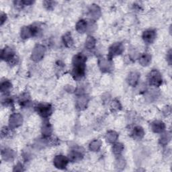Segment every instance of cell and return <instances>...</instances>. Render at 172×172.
Masks as SVG:
<instances>
[{
	"label": "cell",
	"mask_w": 172,
	"mask_h": 172,
	"mask_svg": "<svg viewBox=\"0 0 172 172\" xmlns=\"http://www.w3.org/2000/svg\"><path fill=\"white\" fill-rule=\"evenodd\" d=\"M150 61H151V57L148 54H144L140 57L139 63L141 64V65L147 66L150 63Z\"/></svg>",
	"instance_id": "17"
},
{
	"label": "cell",
	"mask_w": 172,
	"mask_h": 172,
	"mask_svg": "<svg viewBox=\"0 0 172 172\" xmlns=\"http://www.w3.org/2000/svg\"><path fill=\"white\" fill-rule=\"evenodd\" d=\"M42 133L45 137H48L49 135H51L52 133V128L51 124H49L48 122H45V123L43 124Z\"/></svg>",
	"instance_id": "19"
},
{
	"label": "cell",
	"mask_w": 172,
	"mask_h": 172,
	"mask_svg": "<svg viewBox=\"0 0 172 172\" xmlns=\"http://www.w3.org/2000/svg\"><path fill=\"white\" fill-rule=\"evenodd\" d=\"M6 20V15L4 14H2V16H1V22H2V24Z\"/></svg>",
	"instance_id": "31"
},
{
	"label": "cell",
	"mask_w": 172,
	"mask_h": 172,
	"mask_svg": "<svg viewBox=\"0 0 172 172\" xmlns=\"http://www.w3.org/2000/svg\"><path fill=\"white\" fill-rule=\"evenodd\" d=\"M45 48L42 45H36L34 48L32 53V59L35 61H38L42 59L44 56Z\"/></svg>",
	"instance_id": "5"
},
{
	"label": "cell",
	"mask_w": 172,
	"mask_h": 172,
	"mask_svg": "<svg viewBox=\"0 0 172 172\" xmlns=\"http://www.w3.org/2000/svg\"><path fill=\"white\" fill-rule=\"evenodd\" d=\"M170 136H169L168 134H164L163 136L161 137V139H160V142L163 145H165L168 143V141H170Z\"/></svg>",
	"instance_id": "28"
},
{
	"label": "cell",
	"mask_w": 172,
	"mask_h": 172,
	"mask_svg": "<svg viewBox=\"0 0 172 172\" xmlns=\"http://www.w3.org/2000/svg\"><path fill=\"white\" fill-rule=\"evenodd\" d=\"M165 124L161 121H155L151 124V128L154 133H159L164 131Z\"/></svg>",
	"instance_id": "12"
},
{
	"label": "cell",
	"mask_w": 172,
	"mask_h": 172,
	"mask_svg": "<svg viewBox=\"0 0 172 172\" xmlns=\"http://www.w3.org/2000/svg\"><path fill=\"white\" fill-rule=\"evenodd\" d=\"M63 42L64 44L67 47H71L73 44V41L71 34L69 32H67L63 36Z\"/></svg>",
	"instance_id": "21"
},
{
	"label": "cell",
	"mask_w": 172,
	"mask_h": 172,
	"mask_svg": "<svg viewBox=\"0 0 172 172\" xmlns=\"http://www.w3.org/2000/svg\"><path fill=\"white\" fill-rule=\"evenodd\" d=\"M139 79V73L137 72H132L128 78V83L131 86H134L138 83Z\"/></svg>",
	"instance_id": "13"
},
{
	"label": "cell",
	"mask_w": 172,
	"mask_h": 172,
	"mask_svg": "<svg viewBox=\"0 0 172 172\" xmlns=\"http://www.w3.org/2000/svg\"><path fill=\"white\" fill-rule=\"evenodd\" d=\"M118 139V134L114 131H110L106 134V139L110 143H114Z\"/></svg>",
	"instance_id": "23"
},
{
	"label": "cell",
	"mask_w": 172,
	"mask_h": 172,
	"mask_svg": "<svg viewBox=\"0 0 172 172\" xmlns=\"http://www.w3.org/2000/svg\"><path fill=\"white\" fill-rule=\"evenodd\" d=\"M88 29V23L87 22L81 20H79L76 25V30L79 33H84Z\"/></svg>",
	"instance_id": "14"
},
{
	"label": "cell",
	"mask_w": 172,
	"mask_h": 172,
	"mask_svg": "<svg viewBox=\"0 0 172 172\" xmlns=\"http://www.w3.org/2000/svg\"><path fill=\"white\" fill-rule=\"evenodd\" d=\"M68 159L63 155H57L54 159V165L57 168L62 169L65 168L68 164Z\"/></svg>",
	"instance_id": "6"
},
{
	"label": "cell",
	"mask_w": 172,
	"mask_h": 172,
	"mask_svg": "<svg viewBox=\"0 0 172 172\" xmlns=\"http://www.w3.org/2000/svg\"><path fill=\"white\" fill-rule=\"evenodd\" d=\"M101 142L98 140H94L92 141L90 145V149L92 151H97L100 148Z\"/></svg>",
	"instance_id": "25"
},
{
	"label": "cell",
	"mask_w": 172,
	"mask_h": 172,
	"mask_svg": "<svg viewBox=\"0 0 172 172\" xmlns=\"http://www.w3.org/2000/svg\"><path fill=\"white\" fill-rule=\"evenodd\" d=\"M133 134L135 139H141L144 136V131L141 127H137L134 128Z\"/></svg>",
	"instance_id": "20"
},
{
	"label": "cell",
	"mask_w": 172,
	"mask_h": 172,
	"mask_svg": "<svg viewBox=\"0 0 172 172\" xmlns=\"http://www.w3.org/2000/svg\"><path fill=\"white\" fill-rule=\"evenodd\" d=\"M10 127L13 129L19 127L22 123V116L20 114H14L10 116Z\"/></svg>",
	"instance_id": "7"
},
{
	"label": "cell",
	"mask_w": 172,
	"mask_h": 172,
	"mask_svg": "<svg viewBox=\"0 0 172 172\" xmlns=\"http://www.w3.org/2000/svg\"><path fill=\"white\" fill-rule=\"evenodd\" d=\"M99 65L100 69L103 71H108L110 70V67H111V64L109 63V61L105 59H102V60L100 61Z\"/></svg>",
	"instance_id": "18"
},
{
	"label": "cell",
	"mask_w": 172,
	"mask_h": 172,
	"mask_svg": "<svg viewBox=\"0 0 172 172\" xmlns=\"http://www.w3.org/2000/svg\"><path fill=\"white\" fill-rule=\"evenodd\" d=\"M124 149V147L121 143L115 144L113 147V151L115 154H120Z\"/></svg>",
	"instance_id": "27"
},
{
	"label": "cell",
	"mask_w": 172,
	"mask_h": 172,
	"mask_svg": "<svg viewBox=\"0 0 172 172\" xmlns=\"http://www.w3.org/2000/svg\"><path fill=\"white\" fill-rule=\"evenodd\" d=\"M96 46V40L92 36H88L85 41V47L88 49H92Z\"/></svg>",
	"instance_id": "22"
},
{
	"label": "cell",
	"mask_w": 172,
	"mask_h": 172,
	"mask_svg": "<svg viewBox=\"0 0 172 172\" xmlns=\"http://www.w3.org/2000/svg\"><path fill=\"white\" fill-rule=\"evenodd\" d=\"M86 58L81 54L77 55L73 58V75L75 79L81 78L85 74V63Z\"/></svg>",
	"instance_id": "1"
},
{
	"label": "cell",
	"mask_w": 172,
	"mask_h": 172,
	"mask_svg": "<svg viewBox=\"0 0 172 172\" xmlns=\"http://www.w3.org/2000/svg\"><path fill=\"white\" fill-rule=\"evenodd\" d=\"M112 107L113 110H119V108L121 106H120V104L118 102H114L112 104Z\"/></svg>",
	"instance_id": "30"
},
{
	"label": "cell",
	"mask_w": 172,
	"mask_h": 172,
	"mask_svg": "<svg viewBox=\"0 0 172 172\" xmlns=\"http://www.w3.org/2000/svg\"><path fill=\"white\" fill-rule=\"evenodd\" d=\"M2 59L7 61H10L14 59V53L10 47H5L3 49L1 54Z\"/></svg>",
	"instance_id": "9"
},
{
	"label": "cell",
	"mask_w": 172,
	"mask_h": 172,
	"mask_svg": "<svg viewBox=\"0 0 172 172\" xmlns=\"http://www.w3.org/2000/svg\"><path fill=\"white\" fill-rule=\"evenodd\" d=\"M38 30L37 27L35 26H25L22 28L21 30V37L22 38H28L32 36L38 32Z\"/></svg>",
	"instance_id": "4"
},
{
	"label": "cell",
	"mask_w": 172,
	"mask_h": 172,
	"mask_svg": "<svg viewBox=\"0 0 172 172\" xmlns=\"http://www.w3.org/2000/svg\"><path fill=\"white\" fill-rule=\"evenodd\" d=\"M83 158V154L78 150H73L69 154V159L73 161H77L81 160Z\"/></svg>",
	"instance_id": "16"
},
{
	"label": "cell",
	"mask_w": 172,
	"mask_h": 172,
	"mask_svg": "<svg viewBox=\"0 0 172 172\" xmlns=\"http://www.w3.org/2000/svg\"><path fill=\"white\" fill-rule=\"evenodd\" d=\"M90 14L92 18L97 19L100 16V9L96 5H92L90 10Z\"/></svg>",
	"instance_id": "15"
},
{
	"label": "cell",
	"mask_w": 172,
	"mask_h": 172,
	"mask_svg": "<svg viewBox=\"0 0 172 172\" xmlns=\"http://www.w3.org/2000/svg\"><path fill=\"white\" fill-rule=\"evenodd\" d=\"M2 155L3 159L5 161H12L15 157V153L13 150L10 149H6L3 150L2 153Z\"/></svg>",
	"instance_id": "11"
},
{
	"label": "cell",
	"mask_w": 172,
	"mask_h": 172,
	"mask_svg": "<svg viewBox=\"0 0 172 172\" xmlns=\"http://www.w3.org/2000/svg\"><path fill=\"white\" fill-rule=\"evenodd\" d=\"M88 99L85 96H81L78 99L77 104H78V107L79 109H83L85 108L86 105H87L88 103Z\"/></svg>",
	"instance_id": "24"
},
{
	"label": "cell",
	"mask_w": 172,
	"mask_h": 172,
	"mask_svg": "<svg viewBox=\"0 0 172 172\" xmlns=\"http://www.w3.org/2000/svg\"><path fill=\"white\" fill-rule=\"evenodd\" d=\"M36 109L39 114L45 118L48 117L52 112V108L50 104H39L36 106Z\"/></svg>",
	"instance_id": "3"
},
{
	"label": "cell",
	"mask_w": 172,
	"mask_h": 172,
	"mask_svg": "<svg viewBox=\"0 0 172 172\" xmlns=\"http://www.w3.org/2000/svg\"><path fill=\"white\" fill-rule=\"evenodd\" d=\"M11 87H12V84L10 81H5L4 82H2L1 91L2 92V93H5V92H8L9 90H10Z\"/></svg>",
	"instance_id": "26"
},
{
	"label": "cell",
	"mask_w": 172,
	"mask_h": 172,
	"mask_svg": "<svg viewBox=\"0 0 172 172\" xmlns=\"http://www.w3.org/2000/svg\"><path fill=\"white\" fill-rule=\"evenodd\" d=\"M124 47L121 43H115L110 48V51H109V56L110 57H114L116 55H121L122 51H123Z\"/></svg>",
	"instance_id": "8"
},
{
	"label": "cell",
	"mask_w": 172,
	"mask_h": 172,
	"mask_svg": "<svg viewBox=\"0 0 172 172\" xmlns=\"http://www.w3.org/2000/svg\"><path fill=\"white\" fill-rule=\"evenodd\" d=\"M125 165L124 160L122 159H119L118 161H117V167L121 168V167H124Z\"/></svg>",
	"instance_id": "29"
},
{
	"label": "cell",
	"mask_w": 172,
	"mask_h": 172,
	"mask_svg": "<svg viewBox=\"0 0 172 172\" xmlns=\"http://www.w3.org/2000/svg\"><path fill=\"white\" fill-rule=\"evenodd\" d=\"M143 38L145 42L150 44V43L154 41V40L156 38V32L153 30H146V31L143 32Z\"/></svg>",
	"instance_id": "10"
},
{
	"label": "cell",
	"mask_w": 172,
	"mask_h": 172,
	"mask_svg": "<svg viewBox=\"0 0 172 172\" xmlns=\"http://www.w3.org/2000/svg\"><path fill=\"white\" fill-rule=\"evenodd\" d=\"M149 81L150 85L153 86H159L162 83L161 74L157 70H153L149 73Z\"/></svg>",
	"instance_id": "2"
}]
</instances>
